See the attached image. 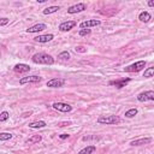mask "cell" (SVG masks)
<instances>
[{
    "label": "cell",
    "mask_w": 154,
    "mask_h": 154,
    "mask_svg": "<svg viewBox=\"0 0 154 154\" xmlns=\"http://www.w3.org/2000/svg\"><path fill=\"white\" fill-rule=\"evenodd\" d=\"M42 81V77H40V76H35V75H32V76H26V77H22L20 79H19V84H25V83H37V82H41Z\"/></svg>",
    "instance_id": "52a82bcc"
},
{
    "label": "cell",
    "mask_w": 154,
    "mask_h": 154,
    "mask_svg": "<svg viewBox=\"0 0 154 154\" xmlns=\"http://www.w3.org/2000/svg\"><path fill=\"white\" fill-rule=\"evenodd\" d=\"M45 126H46V122H43V120H37V122L29 123V128H31V129H41V128H45Z\"/></svg>",
    "instance_id": "e0dca14e"
},
{
    "label": "cell",
    "mask_w": 154,
    "mask_h": 154,
    "mask_svg": "<svg viewBox=\"0 0 154 154\" xmlns=\"http://www.w3.org/2000/svg\"><path fill=\"white\" fill-rule=\"evenodd\" d=\"M97 123L99 124H105V125H116V124L120 123V118L118 116H113V114L100 116L97 118Z\"/></svg>",
    "instance_id": "7a4b0ae2"
},
{
    "label": "cell",
    "mask_w": 154,
    "mask_h": 154,
    "mask_svg": "<svg viewBox=\"0 0 154 154\" xmlns=\"http://www.w3.org/2000/svg\"><path fill=\"white\" fill-rule=\"evenodd\" d=\"M76 24H77V23H76L75 20L63 22V23H60V25H59V30H60V31H70Z\"/></svg>",
    "instance_id": "30bf717a"
},
{
    "label": "cell",
    "mask_w": 154,
    "mask_h": 154,
    "mask_svg": "<svg viewBox=\"0 0 154 154\" xmlns=\"http://www.w3.org/2000/svg\"><path fill=\"white\" fill-rule=\"evenodd\" d=\"M100 24H101V22H100L99 19H88V20L82 22V23L79 24V28H81V29H89V28H91V26H97V25H100Z\"/></svg>",
    "instance_id": "ba28073f"
},
{
    "label": "cell",
    "mask_w": 154,
    "mask_h": 154,
    "mask_svg": "<svg viewBox=\"0 0 154 154\" xmlns=\"http://www.w3.org/2000/svg\"><path fill=\"white\" fill-rule=\"evenodd\" d=\"M41 140H42L41 135H34V136H31L30 138H28V140L25 141V144H34V143H38V142H41Z\"/></svg>",
    "instance_id": "ac0fdd59"
},
{
    "label": "cell",
    "mask_w": 154,
    "mask_h": 154,
    "mask_svg": "<svg viewBox=\"0 0 154 154\" xmlns=\"http://www.w3.org/2000/svg\"><path fill=\"white\" fill-rule=\"evenodd\" d=\"M52 107L60 112H71L72 111V106H70L69 103H65V102H54L52 105Z\"/></svg>",
    "instance_id": "8992f818"
},
{
    "label": "cell",
    "mask_w": 154,
    "mask_h": 154,
    "mask_svg": "<svg viewBox=\"0 0 154 154\" xmlns=\"http://www.w3.org/2000/svg\"><path fill=\"white\" fill-rule=\"evenodd\" d=\"M13 70H14V72H17V73H24V72L30 71V67H29V65H26V64H17V65H14Z\"/></svg>",
    "instance_id": "9a60e30c"
},
{
    "label": "cell",
    "mask_w": 154,
    "mask_h": 154,
    "mask_svg": "<svg viewBox=\"0 0 154 154\" xmlns=\"http://www.w3.org/2000/svg\"><path fill=\"white\" fill-rule=\"evenodd\" d=\"M137 113H138L137 108H130V109H128V111L125 112V117H126V118H132V117H135Z\"/></svg>",
    "instance_id": "7402d4cb"
},
{
    "label": "cell",
    "mask_w": 154,
    "mask_h": 154,
    "mask_svg": "<svg viewBox=\"0 0 154 154\" xmlns=\"http://www.w3.org/2000/svg\"><path fill=\"white\" fill-rule=\"evenodd\" d=\"M95 150H96V147H95V146H87L85 148L81 149V150L78 152V154H91V153H94Z\"/></svg>",
    "instance_id": "d6986e66"
},
{
    "label": "cell",
    "mask_w": 154,
    "mask_h": 154,
    "mask_svg": "<svg viewBox=\"0 0 154 154\" xmlns=\"http://www.w3.org/2000/svg\"><path fill=\"white\" fill-rule=\"evenodd\" d=\"M84 10H87V5L83 4V2H79V4H76V5L70 6L67 8V13L75 14V13H78V12H83Z\"/></svg>",
    "instance_id": "5b68a950"
},
{
    "label": "cell",
    "mask_w": 154,
    "mask_h": 154,
    "mask_svg": "<svg viewBox=\"0 0 154 154\" xmlns=\"http://www.w3.org/2000/svg\"><path fill=\"white\" fill-rule=\"evenodd\" d=\"M58 58H59L60 60H69V59H70V53H69L67 51H64V52L59 53Z\"/></svg>",
    "instance_id": "603a6c76"
},
{
    "label": "cell",
    "mask_w": 154,
    "mask_h": 154,
    "mask_svg": "<svg viewBox=\"0 0 154 154\" xmlns=\"http://www.w3.org/2000/svg\"><path fill=\"white\" fill-rule=\"evenodd\" d=\"M12 134H10V132H1L0 134V140L1 141H6V140H11L12 138Z\"/></svg>",
    "instance_id": "cb8c5ba5"
},
{
    "label": "cell",
    "mask_w": 154,
    "mask_h": 154,
    "mask_svg": "<svg viewBox=\"0 0 154 154\" xmlns=\"http://www.w3.org/2000/svg\"><path fill=\"white\" fill-rule=\"evenodd\" d=\"M31 60L35 64H45V65H53L54 64L53 57L47 54V53H36L31 57Z\"/></svg>",
    "instance_id": "6da1fadb"
},
{
    "label": "cell",
    "mask_w": 154,
    "mask_h": 154,
    "mask_svg": "<svg viewBox=\"0 0 154 154\" xmlns=\"http://www.w3.org/2000/svg\"><path fill=\"white\" fill-rule=\"evenodd\" d=\"M69 134H61V135H59V137L61 138V140H65V138H69Z\"/></svg>",
    "instance_id": "83f0119b"
},
{
    "label": "cell",
    "mask_w": 154,
    "mask_h": 154,
    "mask_svg": "<svg viewBox=\"0 0 154 154\" xmlns=\"http://www.w3.org/2000/svg\"><path fill=\"white\" fill-rule=\"evenodd\" d=\"M46 28H47L46 24H43V23H38V24H35V25L28 28V29H26V32H40V31L45 30Z\"/></svg>",
    "instance_id": "5bb4252c"
},
{
    "label": "cell",
    "mask_w": 154,
    "mask_h": 154,
    "mask_svg": "<svg viewBox=\"0 0 154 154\" xmlns=\"http://www.w3.org/2000/svg\"><path fill=\"white\" fill-rule=\"evenodd\" d=\"M137 100L140 102H144V101H154V90H147V91H142L137 95Z\"/></svg>",
    "instance_id": "277c9868"
},
{
    "label": "cell",
    "mask_w": 154,
    "mask_h": 154,
    "mask_svg": "<svg viewBox=\"0 0 154 154\" xmlns=\"http://www.w3.org/2000/svg\"><path fill=\"white\" fill-rule=\"evenodd\" d=\"M64 84H65V79H63V78H53L47 82V87H49V88H60Z\"/></svg>",
    "instance_id": "9c48e42d"
},
{
    "label": "cell",
    "mask_w": 154,
    "mask_h": 154,
    "mask_svg": "<svg viewBox=\"0 0 154 154\" xmlns=\"http://www.w3.org/2000/svg\"><path fill=\"white\" fill-rule=\"evenodd\" d=\"M7 23H8V19H7V18H1V20H0V25H1V26L6 25Z\"/></svg>",
    "instance_id": "4316f807"
},
{
    "label": "cell",
    "mask_w": 154,
    "mask_h": 154,
    "mask_svg": "<svg viewBox=\"0 0 154 154\" xmlns=\"http://www.w3.org/2000/svg\"><path fill=\"white\" fill-rule=\"evenodd\" d=\"M131 79L130 78H122V79H116V81H111L108 84L109 85H114L116 88H123L125 87Z\"/></svg>",
    "instance_id": "8fae6325"
},
{
    "label": "cell",
    "mask_w": 154,
    "mask_h": 154,
    "mask_svg": "<svg viewBox=\"0 0 154 154\" xmlns=\"http://www.w3.org/2000/svg\"><path fill=\"white\" fill-rule=\"evenodd\" d=\"M143 77H144V78L154 77V66H153V67H148V69H146L144 72H143Z\"/></svg>",
    "instance_id": "44dd1931"
},
{
    "label": "cell",
    "mask_w": 154,
    "mask_h": 154,
    "mask_svg": "<svg viewBox=\"0 0 154 154\" xmlns=\"http://www.w3.org/2000/svg\"><path fill=\"white\" fill-rule=\"evenodd\" d=\"M144 66H146V61H144V60H140V61H136V63H134V64H131V65L124 67V71H125V72H138V71H141Z\"/></svg>",
    "instance_id": "3957f363"
},
{
    "label": "cell",
    "mask_w": 154,
    "mask_h": 154,
    "mask_svg": "<svg viewBox=\"0 0 154 154\" xmlns=\"http://www.w3.org/2000/svg\"><path fill=\"white\" fill-rule=\"evenodd\" d=\"M150 142H152L150 137H143V138H137V140L131 141L130 146H144V144H148Z\"/></svg>",
    "instance_id": "4fadbf2b"
},
{
    "label": "cell",
    "mask_w": 154,
    "mask_h": 154,
    "mask_svg": "<svg viewBox=\"0 0 154 154\" xmlns=\"http://www.w3.org/2000/svg\"><path fill=\"white\" fill-rule=\"evenodd\" d=\"M8 117H10L8 112L2 111V112H1V114H0V122H5V120H7V119H8Z\"/></svg>",
    "instance_id": "d4e9b609"
},
{
    "label": "cell",
    "mask_w": 154,
    "mask_h": 154,
    "mask_svg": "<svg viewBox=\"0 0 154 154\" xmlns=\"http://www.w3.org/2000/svg\"><path fill=\"white\" fill-rule=\"evenodd\" d=\"M147 4H148V6H149V7H154V0H149Z\"/></svg>",
    "instance_id": "f1b7e54d"
},
{
    "label": "cell",
    "mask_w": 154,
    "mask_h": 154,
    "mask_svg": "<svg viewBox=\"0 0 154 154\" xmlns=\"http://www.w3.org/2000/svg\"><path fill=\"white\" fill-rule=\"evenodd\" d=\"M76 51H79V52H85V49H83V47H76Z\"/></svg>",
    "instance_id": "f546056e"
},
{
    "label": "cell",
    "mask_w": 154,
    "mask_h": 154,
    "mask_svg": "<svg viewBox=\"0 0 154 154\" xmlns=\"http://www.w3.org/2000/svg\"><path fill=\"white\" fill-rule=\"evenodd\" d=\"M138 19H140L141 22H143V23H147V22H149V20L152 19V16H150L147 11H143V12H141V13L138 14Z\"/></svg>",
    "instance_id": "2e32d148"
},
{
    "label": "cell",
    "mask_w": 154,
    "mask_h": 154,
    "mask_svg": "<svg viewBox=\"0 0 154 154\" xmlns=\"http://www.w3.org/2000/svg\"><path fill=\"white\" fill-rule=\"evenodd\" d=\"M90 32H91L90 29H81V30L78 31V35H79V36H87V35H89Z\"/></svg>",
    "instance_id": "484cf974"
},
{
    "label": "cell",
    "mask_w": 154,
    "mask_h": 154,
    "mask_svg": "<svg viewBox=\"0 0 154 154\" xmlns=\"http://www.w3.org/2000/svg\"><path fill=\"white\" fill-rule=\"evenodd\" d=\"M53 37H54L53 34H47V35H38V36L34 37V40H35L36 42H40V43H46V42L52 41Z\"/></svg>",
    "instance_id": "7c38bea8"
},
{
    "label": "cell",
    "mask_w": 154,
    "mask_h": 154,
    "mask_svg": "<svg viewBox=\"0 0 154 154\" xmlns=\"http://www.w3.org/2000/svg\"><path fill=\"white\" fill-rule=\"evenodd\" d=\"M59 10H60L59 6H49V7L43 10V14H51V13H54V12H57Z\"/></svg>",
    "instance_id": "ffe728a7"
}]
</instances>
